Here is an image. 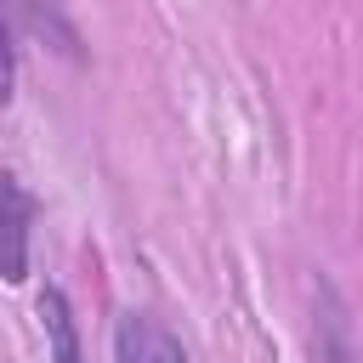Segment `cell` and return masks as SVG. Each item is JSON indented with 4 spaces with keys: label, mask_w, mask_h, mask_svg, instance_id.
Listing matches in <instances>:
<instances>
[{
    "label": "cell",
    "mask_w": 363,
    "mask_h": 363,
    "mask_svg": "<svg viewBox=\"0 0 363 363\" xmlns=\"http://www.w3.org/2000/svg\"><path fill=\"white\" fill-rule=\"evenodd\" d=\"M34 193L23 187V176L0 170V278L23 284L28 278V244H34Z\"/></svg>",
    "instance_id": "1"
},
{
    "label": "cell",
    "mask_w": 363,
    "mask_h": 363,
    "mask_svg": "<svg viewBox=\"0 0 363 363\" xmlns=\"http://www.w3.org/2000/svg\"><path fill=\"white\" fill-rule=\"evenodd\" d=\"M312 363H363L357 335H352V312L329 278L312 284Z\"/></svg>",
    "instance_id": "2"
},
{
    "label": "cell",
    "mask_w": 363,
    "mask_h": 363,
    "mask_svg": "<svg viewBox=\"0 0 363 363\" xmlns=\"http://www.w3.org/2000/svg\"><path fill=\"white\" fill-rule=\"evenodd\" d=\"M113 363H187V346L147 312H125L113 323Z\"/></svg>",
    "instance_id": "3"
},
{
    "label": "cell",
    "mask_w": 363,
    "mask_h": 363,
    "mask_svg": "<svg viewBox=\"0 0 363 363\" xmlns=\"http://www.w3.org/2000/svg\"><path fill=\"white\" fill-rule=\"evenodd\" d=\"M40 318H45V346H51V357H57V363H85V352H79V323H74V306H68V295H62L57 284L40 295Z\"/></svg>",
    "instance_id": "4"
},
{
    "label": "cell",
    "mask_w": 363,
    "mask_h": 363,
    "mask_svg": "<svg viewBox=\"0 0 363 363\" xmlns=\"http://www.w3.org/2000/svg\"><path fill=\"white\" fill-rule=\"evenodd\" d=\"M17 91V40H11V23L0 17V108L11 102Z\"/></svg>",
    "instance_id": "5"
}]
</instances>
